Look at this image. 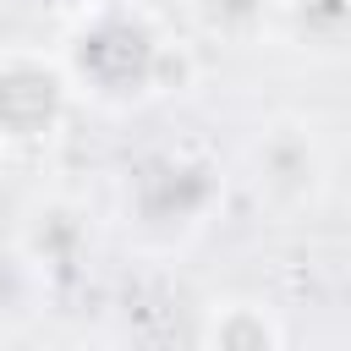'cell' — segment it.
I'll return each instance as SVG.
<instances>
[{
  "instance_id": "2",
  "label": "cell",
  "mask_w": 351,
  "mask_h": 351,
  "mask_svg": "<svg viewBox=\"0 0 351 351\" xmlns=\"http://www.w3.org/2000/svg\"><path fill=\"white\" fill-rule=\"evenodd\" d=\"M208 351H280V329L258 302H225L208 318Z\"/></svg>"
},
{
  "instance_id": "1",
  "label": "cell",
  "mask_w": 351,
  "mask_h": 351,
  "mask_svg": "<svg viewBox=\"0 0 351 351\" xmlns=\"http://www.w3.org/2000/svg\"><path fill=\"white\" fill-rule=\"evenodd\" d=\"M66 99V77L49 71L33 55H11L0 60V143L5 137H38L55 126Z\"/></svg>"
}]
</instances>
